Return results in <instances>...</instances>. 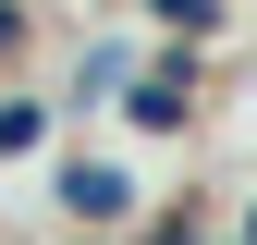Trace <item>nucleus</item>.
Masks as SVG:
<instances>
[{"label":"nucleus","instance_id":"7ed1b4c3","mask_svg":"<svg viewBox=\"0 0 257 245\" xmlns=\"http://www.w3.org/2000/svg\"><path fill=\"white\" fill-rule=\"evenodd\" d=\"M37 135H49V98H0V160H25Z\"/></svg>","mask_w":257,"mask_h":245},{"label":"nucleus","instance_id":"f257e3e1","mask_svg":"<svg viewBox=\"0 0 257 245\" xmlns=\"http://www.w3.org/2000/svg\"><path fill=\"white\" fill-rule=\"evenodd\" d=\"M61 208H74L86 233H110L122 208H135V172H110V160H61Z\"/></svg>","mask_w":257,"mask_h":245},{"label":"nucleus","instance_id":"423d86ee","mask_svg":"<svg viewBox=\"0 0 257 245\" xmlns=\"http://www.w3.org/2000/svg\"><path fill=\"white\" fill-rule=\"evenodd\" d=\"M86 245H98V233H86Z\"/></svg>","mask_w":257,"mask_h":245},{"label":"nucleus","instance_id":"39448f33","mask_svg":"<svg viewBox=\"0 0 257 245\" xmlns=\"http://www.w3.org/2000/svg\"><path fill=\"white\" fill-rule=\"evenodd\" d=\"M13 37H25V0H0V49H13Z\"/></svg>","mask_w":257,"mask_h":245},{"label":"nucleus","instance_id":"20e7f679","mask_svg":"<svg viewBox=\"0 0 257 245\" xmlns=\"http://www.w3.org/2000/svg\"><path fill=\"white\" fill-rule=\"evenodd\" d=\"M147 13H159V25H184V37H208V25H220V0H147Z\"/></svg>","mask_w":257,"mask_h":245},{"label":"nucleus","instance_id":"f03ea898","mask_svg":"<svg viewBox=\"0 0 257 245\" xmlns=\"http://www.w3.org/2000/svg\"><path fill=\"white\" fill-rule=\"evenodd\" d=\"M122 110H135L147 135H172V122H184V61H159V74H135V98H122Z\"/></svg>","mask_w":257,"mask_h":245}]
</instances>
